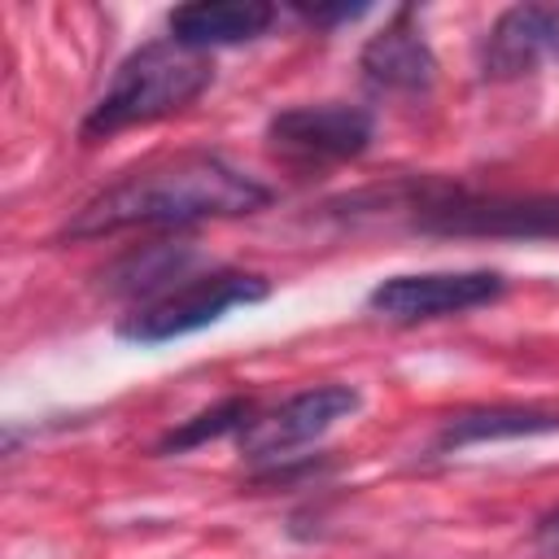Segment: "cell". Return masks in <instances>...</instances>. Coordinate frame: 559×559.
I'll list each match as a JSON object with an SVG mask.
<instances>
[{"label": "cell", "instance_id": "cell-1", "mask_svg": "<svg viewBox=\"0 0 559 559\" xmlns=\"http://www.w3.org/2000/svg\"><path fill=\"white\" fill-rule=\"evenodd\" d=\"M271 201V192L240 166L218 153H183L162 166H144L114 188L96 192L61 236L92 240L122 227H188L201 218H236L253 214Z\"/></svg>", "mask_w": 559, "mask_h": 559}, {"label": "cell", "instance_id": "cell-2", "mask_svg": "<svg viewBox=\"0 0 559 559\" xmlns=\"http://www.w3.org/2000/svg\"><path fill=\"white\" fill-rule=\"evenodd\" d=\"M210 79H214V66L201 52H188L175 39L144 44L114 70L105 96L87 109L79 135L83 140H105L114 131L144 127V122H157L166 114H179L210 87Z\"/></svg>", "mask_w": 559, "mask_h": 559}, {"label": "cell", "instance_id": "cell-3", "mask_svg": "<svg viewBox=\"0 0 559 559\" xmlns=\"http://www.w3.org/2000/svg\"><path fill=\"white\" fill-rule=\"evenodd\" d=\"M266 297V280L262 275H245V271H210L197 275L188 284H175L166 297L135 306L122 323L118 336L135 341V345H162L188 332H201L210 323H218L227 310L236 306H253Z\"/></svg>", "mask_w": 559, "mask_h": 559}, {"label": "cell", "instance_id": "cell-4", "mask_svg": "<svg viewBox=\"0 0 559 559\" xmlns=\"http://www.w3.org/2000/svg\"><path fill=\"white\" fill-rule=\"evenodd\" d=\"M415 227L437 236H559V197L437 188L415 201Z\"/></svg>", "mask_w": 559, "mask_h": 559}, {"label": "cell", "instance_id": "cell-5", "mask_svg": "<svg viewBox=\"0 0 559 559\" xmlns=\"http://www.w3.org/2000/svg\"><path fill=\"white\" fill-rule=\"evenodd\" d=\"M502 288L507 280L498 271H415L380 280L367 293V306L389 323H424L489 306L502 297Z\"/></svg>", "mask_w": 559, "mask_h": 559}, {"label": "cell", "instance_id": "cell-6", "mask_svg": "<svg viewBox=\"0 0 559 559\" xmlns=\"http://www.w3.org/2000/svg\"><path fill=\"white\" fill-rule=\"evenodd\" d=\"M358 406H362L358 389H349V384H314V389L293 393L275 411L253 415V424L236 441H240V450L249 459H280V454L323 437L332 424L349 419Z\"/></svg>", "mask_w": 559, "mask_h": 559}, {"label": "cell", "instance_id": "cell-7", "mask_svg": "<svg viewBox=\"0 0 559 559\" xmlns=\"http://www.w3.org/2000/svg\"><path fill=\"white\" fill-rule=\"evenodd\" d=\"M371 114L358 105L323 100V105H293L266 122V140L297 157V162H345L371 144Z\"/></svg>", "mask_w": 559, "mask_h": 559}, {"label": "cell", "instance_id": "cell-8", "mask_svg": "<svg viewBox=\"0 0 559 559\" xmlns=\"http://www.w3.org/2000/svg\"><path fill=\"white\" fill-rule=\"evenodd\" d=\"M546 57H559V4H511L485 35L480 74L520 79L533 74Z\"/></svg>", "mask_w": 559, "mask_h": 559}, {"label": "cell", "instance_id": "cell-9", "mask_svg": "<svg viewBox=\"0 0 559 559\" xmlns=\"http://www.w3.org/2000/svg\"><path fill=\"white\" fill-rule=\"evenodd\" d=\"M362 79L384 92H424L437 79V57L419 31V9L402 4L358 52Z\"/></svg>", "mask_w": 559, "mask_h": 559}, {"label": "cell", "instance_id": "cell-10", "mask_svg": "<svg viewBox=\"0 0 559 559\" xmlns=\"http://www.w3.org/2000/svg\"><path fill=\"white\" fill-rule=\"evenodd\" d=\"M271 22H275V4H262V0H197V4L170 9L166 17L170 39L188 52L249 44L266 35Z\"/></svg>", "mask_w": 559, "mask_h": 559}, {"label": "cell", "instance_id": "cell-11", "mask_svg": "<svg viewBox=\"0 0 559 559\" xmlns=\"http://www.w3.org/2000/svg\"><path fill=\"white\" fill-rule=\"evenodd\" d=\"M559 432V411L546 406H520V402H498V406H472L459 411L441 424L437 450H463V445H485V441H515V437H546Z\"/></svg>", "mask_w": 559, "mask_h": 559}, {"label": "cell", "instance_id": "cell-12", "mask_svg": "<svg viewBox=\"0 0 559 559\" xmlns=\"http://www.w3.org/2000/svg\"><path fill=\"white\" fill-rule=\"evenodd\" d=\"M192 262H197V249L188 240H175V245L170 240H153L144 249L122 253L105 271V284L114 293H122V297H148V301H157V297L170 293V280L175 284H188Z\"/></svg>", "mask_w": 559, "mask_h": 559}, {"label": "cell", "instance_id": "cell-13", "mask_svg": "<svg viewBox=\"0 0 559 559\" xmlns=\"http://www.w3.org/2000/svg\"><path fill=\"white\" fill-rule=\"evenodd\" d=\"M253 424V397H223L214 402L210 411H197L192 419H183L179 428H170L162 441H157V454H183V450H197L205 441H218L227 432H245Z\"/></svg>", "mask_w": 559, "mask_h": 559}, {"label": "cell", "instance_id": "cell-14", "mask_svg": "<svg viewBox=\"0 0 559 559\" xmlns=\"http://www.w3.org/2000/svg\"><path fill=\"white\" fill-rule=\"evenodd\" d=\"M533 542H537L542 555H559V511H550L533 524Z\"/></svg>", "mask_w": 559, "mask_h": 559}, {"label": "cell", "instance_id": "cell-15", "mask_svg": "<svg viewBox=\"0 0 559 559\" xmlns=\"http://www.w3.org/2000/svg\"><path fill=\"white\" fill-rule=\"evenodd\" d=\"M310 22H349L358 13H367V4H336V9H301Z\"/></svg>", "mask_w": 559, "mask_h": 559}]
</instances>
